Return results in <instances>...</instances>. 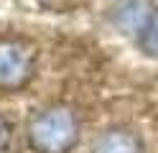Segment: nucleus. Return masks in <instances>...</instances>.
I'll return each mask as SVG.
<instances>
[{
  "mask_svg": "<svg viewBox=\"0 0 158 153\" xmlns=\"http://www.w3.org/2000/svg\"><path fill=\"white\" fill-rule=\"evenodd\" d=\"M79 138V125L72 110L54 107L36 115L28 125V140L38 153H69Z\"/></svg>",
  "mask_w": 158,
  "mask_h": 153,
  "instance_id": "1",
  "label": "nucleus"
},
{
  "mask_svg": "<svg viewBox=\"0 0 158 153\" xmlns=\"http://www.w3.org/2000/svg\"><path fill=\"white\" fill-rule=\"evenodd\" d=\"M33 74V51L23 41H0V87L15 89Z\"/></svg>",
  "mask_w": 158,
  "mask_h": 153,
  "instance_id": "2",
  "label": "nucleus"
},
{
  "mask_svg": "<svg viewBox=\"0 0 158 153\" xmlns=\"http://www.w3.org/2000/svg\"><path fill=\"white\" fill-rule=\"evenodd\" d=\"M112 23L130 36H140L153 23V5L151 0H125L112 10Z\"/></svg>",
  "mask_w": 158,
  "mask_h": 153,
  "instance_id": "3",
  "label": "nucleus"
},
{
  "mask_svg": "<svg viewBox=\"0 0 158 153\" xmlns=\"http://www.w3.org/2000/svg\"><path fill=\"white\" fill-rule=\"evenodd\" d=\"M140 138L127 130H110L94 143L92 153H140Z\"/></svg>",
  "mask_w": 158,
  "mask_h": 153,
  "instance_id": "4",
  "label": "nucleus"
},
{
  "mask_svg": "<svg viewBox=\"0 0 158 153\" xmlns=\"http://www.w3.org/2000/svg\"><path fill=\"white\" fill-rule=\"evenodd\" d=\"M143 49L151 56H158V18H153V23L143 33Z\"/></svg>",
  "mask_w": 158,
  "mask_h": 153,
  "instance_id": "5",
  "label": "nucleus"
},
{
  "mask_svg": "<svg viewBox=\"0 0 158 153\" xmlns=\"http://www.w3.org/2000/svg\"><path fill=\"white\" fill-rule=\"evenodd\" d=\"M8 143H10V122L0 115V151L8 148Z\"/></svg>",
  "mask_w": 158,
  "mask_h": 153,
  "instance_id": "6",
  "label": "nucleus"
}]
</instances>
